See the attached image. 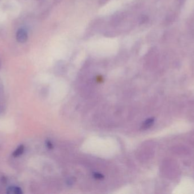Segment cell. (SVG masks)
Instances as JSON below:
<instances>
[{
	"label": "cell",
	"mask_w": 194,
	"mask_h": 194,
	"mask_svg": "<svg viewBox=\"0 0 194 194\" xmlns=\"http://www.w3.org/2000/svg\"><path fill=\"white\" fill-rule=\"evenodd\" d=\"M16 39L20 43H24L27 39V34L24 29H19L16 33Z\"/></svg>",
	"instance_id": "obj_1"
},
{
	"label": "cell",
	"mask_w": 194,
	"mask_h": 194,
	"mask_svg": "<svg viewBox=\"0 0 194 194\" xmlns=\"http://www.w3.org/2000/svg\"><path fill=\"white\" fill-rule=\"evenodd\" d=\"M24 149V146H23V145H20V146H19L15 150V151L13 153V155L14 157H16L19 156L20 155H21V154L23 153Z\"/></svg>",
	"instance_id": "obj_2"
},
{
	"label": "cell",
	"mask_w": 194,
	"mask_h": 194,
	"mask_svg": "<svg viewBox=\"0 0 194 194\" xmlns=\"http://www.w3.org/2000/svg\"><path fill=\"white\" fill-rule=\"evenodd\" d=\"M7 193H9V194L14 193V194H20L22 193V191L19 187H10L9 189H8Z\"/></svg>",
	"instance_id": "obj_3"
}]
</instances>
